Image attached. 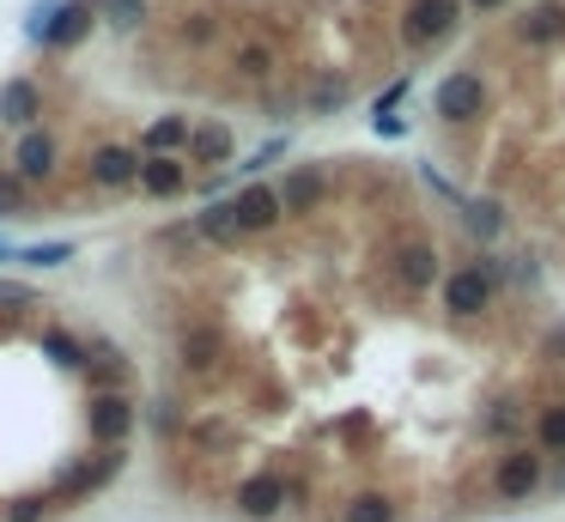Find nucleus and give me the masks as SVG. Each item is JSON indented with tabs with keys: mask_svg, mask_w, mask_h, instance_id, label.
I'll return each mask as SVG.
<instances>
[{
	"mask_svg": "<svg viewBox=\"0 0 565 522\" xmlns=\"http://www.w3.org/2000/svg\"><path fill=\"white\" fill-rule=\"evenodd\" d=\"M481 104H487V86H481L474 73H450L444 86H438V116L444 122H474Z\"/></svg>",
	"mask_w": 565,
	"mask_h": 522,
	"instance_id": "1",
	"label": "nucleus"
},
{
	"mask_svg": "<svg viewBox=\"0 0 565 522\" xmlns=\"http://www.w3.org/2000/svg\"><path fill=\"white\" fill-rule=\"evenodd\" d=\"M86 31H92V7H86V0L49 7V19H43V43H49V49H74V43H86Z\"/></svg>",
	"mask_w": 565,
	"mask_h": 522,
	"instance_id": "2",
	"label": "nucleus"
},
{
	"mask_svg": "<svg viewBox=\"0 0 565 522\" xmlns=\"http://www.w3.org/2000/svg\"><path fill=\"white\" fill-rule=\"evenodd\" d=\"M450 25H456V0H414L402 37H408V43H438Z\"/></svg>",
	"mask_w": 565,
	"mask_h": 522,
	"instance_id": "3",
	"label": "nucleus"
},
{
	"mask_svg": "<svg viewBox=\"0 0 565 522\" xmlns=\"http://www.w3.org/2000/svg\"><path fill=\"white\" fill-rule=\"evenodd\" d=\"M487 298H493V280L481 274V268H462V274L444 286V304L456 316H481V310H487Z\"/></svg>",
	"mask_w": 565,
	"mask_h": 522,
	"instance_id": "4",
	"label": "nucleus"
},
{
	"mask_svg": "<svg viewBox=\"0 0 565 522\" xmlns=\"http://www.w3.org/2000/svg\"><path fill=\"white\" fill-rule=\"evenodd\" d=\"M13 164H19V170H13L19 183H43V177H49V170H55V140H49V134H43V128H31L25 140H19Z\"/></svg>",
	"mask_w": 565,
	"mask_h": 522,
	"instance_id": "5",
	"label": "nucleus"
},
{
	"mask_svg": "<svg viewBox=\"0 0 565 522\" xmlns=\"http://www.w3.org/2000/svg\"><path fill=\"white\" fill-rule=\"evenodd\" d=\"M231 219H237V231H268L280 219V195L274 189H244L231 201Z\"/></svg>",
	"mask_w": 565,
	"mask_h": 522,
	"instance_id": "6",
	"label": "nucleus"
},
{
	"mask_svg": "<svg viewBox=\"0 0 565 522\" xmlns=\"http://www.w3.org/2000/svg\"><path fill=\"white\" fill-rule=\"evenodd\" d=\"M134 177H140V158H134L128 146H98V152H92V183H104V189H128Z\"/></svg>",
	"mask_w": 565,
	"mask_h": 522,
	"instance_id": "7",
	"label": "nucleus"
},
{
	"mask_svg": "<svg viewBox=\"0 0 565 522\" xmlns=\"http://www.w3.org/2000/svg\"><path fill=\"white\" fill-rule=\"evenodd\" d=\"M535 480H541V462L529 456V450H517V456H505V462H499V492H505V498L535 492Z\"/></svg>",
	"mask_w": 565,
	"mask_h": 522,
	"instance_id": "8",
	"label": "nucleus"
},
{
	"mask_svg": "<svg viewBox=\"0 0 565 522\" xmlns=\"http://www.w3.org/2000/svg\"><path fill=\"white\" fill-rule=\"evenodd\" d=\"M92 431H98V444H122V431H128V401H122V395H98L92 401Z\"/></svg>",
	"mask_w": 565,
	"mask_h": 522,
	"instance_id": "9",
	"label": "nucleus"
},
{
	"mask_svg": "<svg viewBox=\"0 0 565 522\" xmlns=\"http://www.w3.org/2000/svg\"><path fill=\"white\" fill-rule=\"evenodd\" d=\"M0 122H13V128L37 122V86H31V79H13V86H0Z\"/></svg>",
	"mask_w": 565,
	"mask_h": 522,
	"instance_id": "10",
	"label": "nucleus"
},
{
	"mask_svg": "<svg viewBox=\"0 0 565 522\" xmlns=\"http://www.w3.org/2000/svg\"><path fill=\"white\" fill-rule=\"evenodd\" d=\"M134 183H146L152 195H183V183H189V170L177 164V158H146L140 164V177Z\"/></svg>",
	"mask_w": 565,
	"mask_h": 522,
	"instance_id": "11",
	"label": "nucleus"
},
{
	"mask_svg": "<svg viewBox=\"0 0 565 522\" xmlns=\"http://www.w3.org/2000/svg\"><path fill=\"white\" fill-rule=\"evenodd\" d=\"M189 146H195L201 164H225L231 158V128L225 122H207V128H189Z\"/></svg>",
	"mask_w": 565,
	"mask_h": 522,
	"instance_id": "12",
	"label": "nucleus"
},
{
	"mask_svg": "<svg viewBox=\"0 0 565 522\" xmlns=\"http://www.w3.org/2000/svg\"><path fill=\"white\" fill-rule=\"evenodd\" d=\"M280 498H286V486H280V480H250L244 492H237V510H244V517H274Z\"/></svg>",
	"mask_w": 565,
	"mask_h": 522,
	"instance_id": "13",
	"label": "nucleus"
},
{
	"mask_svg": "<svg viewBox=\"0 0 565 522\" xmlns=\"http://www.w3.org/2000/svg\"><path fill=\"white\" fill-rule=\"evenodd\" d=\"M316 195H323V177H316V170H298L286 183V195H280V213H310Z\"/></svg>",
	"mask_w": 565,
	"mask_h": 522,
	"instance_id": "14",
	"label": "nucleus"
},
{
	"mask_svg": "<svg viewBox=\"0 0 565 522\" xmlns=\"http://www.w3.org/2000/svg\"><path fill=\"white\" fill-rule=\"evenodd\" d=\"M523 37H529V43H553V37H565V7H553V0H547V7H535V13L523 19Z\"/></svg>",
	"mask_w": 565,
	"mask_h": 522,
	"instance_id": "15",
	"label": "nucleus"
},
{
	"mask_svg": "<svg viewBox=\"0 0 565 522\" xmlns=\"http://www.w3.org/2000/svg\"><path fill=\"white\" fill-rule=\"evenodd\" d=\"M146 146H152V158H165L171 146H189V122L183 116H158L152 128H146Z\"/></svg>",
	"mask_w": 565,
	"mask_h": 522,
	"instance_id": "16",
	"label": "nucleus"
},
{
	"mask_svg": "<svg viewBox=\"0 0 565 522\" xmlns=\"http://www.w3.org/2000/svg\"><path fill=\"white\" fill-rule=\"evenodd\" d=\"M402 280H408V286H432V280H438V256H432V249H420V243L402 249Z\"/></svg>",
	"mask_w": 565,
	"mask_h": 522,
	"instance_id": "17",
	"label": "nucleus"
},
{
	"mask_svg": "<svg viewBox=\"0 0 565 522\" xmlns=\"http://www.w3.org/2000/svg\"><path fill=\"white\" fill-rule=\"evenodd\" d=\"M116 468H122V456H110V450H104V456H98L92 468H79L74 480H67V498H79V492H92V486H104Z\"/></svg>",
	"mask_w": 565,
	"mask_h": 522,
	"instance_id": "18",
	"label": "nucleus"
},
{
	"mask_svg": "<svg viewBox=\"0 0 565 522\" xmlns=\"http://www.w3.org/2000/svg\"><path fill=\"white\" fill-rule=\"evenodd\" d=\"M347 522H395V504L383 492H365V498L347 504Z\"/></svg>",
	"mask_w": 565,
	"mask_h": 522,
	"instance_id": "19",
	"label": "nucleus"
},
{
	"mask_svg": "<svg viewBox=\"0 0 565 522\" xmlns=\"http://www.w3.org/2000/svg\"><path fill=\"white\" fill-rule=\"evenodd\" d=\"M13 261H31V268H61V261H74V249H67V243H31V249H19Z\"/></svg>",
	"mask_w": 565,
	"mask_h": 522,
	"instance_id": "20",
	"label": "nucleus"
},
{
	"mask_svg": "<svg viewBox=\"0 0 565 522\" xmlns=\"http://www.w3.org/2000/svg\"><path fill=\"white\" fill-rule=\"evenodd\" d=\"M201 231H207V237H237V219H231V201H213V207L201 213Z\"/></svg>",
	"mask_w": 565,
	"mask_h": 522,
	"instance_id": "21",
	"label": "nucleus"
},
{
	"mask_svg": "<svg viewBox=\"0 0 565 522\" xmlns=\"http://www.w3.org/2000/svg\"><path fill=\"white\" fill-rule=\"evenodd\" d=\"M19 213H25V183L0 177V219H19Z\"/></svg>",
	"mask_w": 565,
	"mask_h": 522,
	"instance_id": "22",
	"label": "nucleus"
},
{
	"mask_svg": "<svg viewBox=\"0 0 565 522\" xmlns=\"http://www.w3.org/2000/svg\"><path fill=\"white\" fill-rule=\"evenodd\" d=\"M541 444L565 450V407H547V413H541Z\"/></svg>",
	"mask_w": 565,
	"mask_h": 522,
	"instance_id": "23",
	"label": "nucleus"
},
{
	"mask_svg": "<svg viewBox=\"0 0 565 522\" xmlns=\"http://www.w3.org/2000/svg\"><path fill=\"white\" fill-rule=\"evenodd\" d=\"M110 25H140V0H104Z\"/></svg>",
	"mask_w": 565,
	"mask_h": 522,
	"instance_id": "24",
	"label": "nucleus"
},
{
	"mask_svg": "<svg viewBox=\"0 0 565 522\" xmlns=\"http://www.w3.org/2000/svg\"><path fill=\"white\" fill-rule=\"evenodd\" d=\"M49 359H61V365H86L79 340H67V334H49Z\"/></svg>",
	"mask_w": 565,
	"mask_h": 522,
	"instance_id": "25",
	"label": "nucleus"
},
{
	"mask_svg": "<svg viewBox=\"0 0 565 522\" xmlns=\"http://www.w3.org/2000/svg\"><path fill=\"white\" fill-rule=\"evenodd\" d=\"M0 304H13V310H25V304H31V286H19V280H0Z\"/></svg>",
	"mask_w": 565,
	"mask_h": 522,
	"instance_id": "26",
	"label": "nucleus"
},
{
	"mask_svg": "<svg viewBox=\"0 0 565 522\" xmlns=\"http://www.w3.org/2000/svg\"><path fill=\"white\" fill-rule=\"evenodd\" d=\"M468 225L481 237H493V231H499V213H493V207H468Z\"/></svg>",
	"mask_w": 565,
	"mask_h": 522,
	"instance_id": "27",
	"label": "nucleus"
},
{
	"mask_svg": "<svg viewBox=\"0 0 565 522\" xmlns=\"http://www.w3.org/2000/svg\"><path fill=\"white\" fill-rule=\"evenodd\" d=\"M280 152H286V140H268V146H262V152H250V164H244V170H262V164H268V158H280Z\"/></svg>",
	"mask_w": 565,
	"mask_h": 522,
	"instance_id": "28",
	"label": "nucleus"
},
{
	"mask_svg": "<svg viewBox=\"0 0 565 522\" xmlns=\"http://www.w3.org/2000/svg\"><path fill=\"white\" fill-rule=\"evenodd\" d=\"M207 353H213V347H207V334H195V340H189V365H207Z\"/></svg>",
	"mask_w": 565,
	"mask_h": 522,
	"instance_id": "29",
	"label": "nucleus"
},
{
	"mask_svg": "<svg viewBox=\"0 0 565 522\" xmlns=\"http://www.w3.org/2000/svg\"><path fill=\"white\" fill-rule=\"evenodd\" d=\"M0 261H13V249H7V243H0Z\"/></svg>",
	"mask_w": 565,
	"mask_h": 522,
	"instance_id": "30",
	"label": "nucleus"
},
{
	"mask_svg": "<svg viewBox=\"0 0 565 522\" xmlns=\"http://www.w3.org/2000/svg\"><path fill=\"white\" fill-rule=\"evenodd\" d=\"M474 7H499V0H474Z\"/></svg>",
	"mask_w": 565,
	"mask_h": 522,
	"instance_id": "31",
	"label": "nucleus"
}]
</instances>
